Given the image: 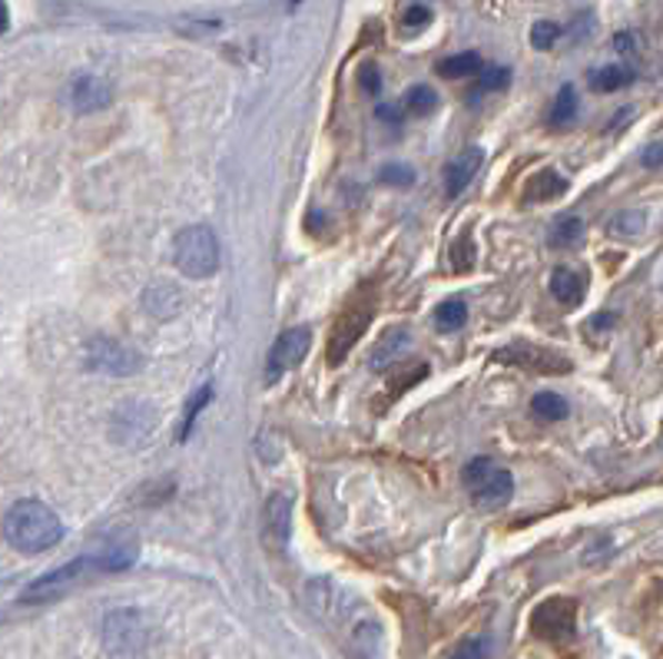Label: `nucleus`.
I'll list each match as a JSON object with an SVG mask.
<instances>
[{
  "instance_id": "obj_16",
  "label": "nucleus",
  "mask_w": 663,
  "mask_h": 659,
  "mask_svg": "<svg viewBox=\"0 0 663 659\" xmlns=\"http://www.w3.org/2000/svg\"><path fill=\"white\" fill-rule=\"evenodd\" d=\"M478 166H481V150H478V146L458 153V156L448 163V170H444V193H448V200H454V196H461V193L468 190V183L474 180Z\"/></svg>"
},
{
  "instance_id": "obj_19",
  "label": "nucleus",
  "mask_w": 663,
  "mask_h": 659,
  "mask_svg": "<svg viewBox=\"0 0 663 659\" xmlns=\"http://www.w3.org/2000/svg\"><path fill=\"white\" fill-rule=\"evenodd\" d=\"M587 83H591L594 93H614V90H624V87L634 83V70H631V67H621V63H611V67L591 70Z\"/></svg>"
},
{
  "instance_id": "obj_14",
  "label": "nucleus",
  "mask_w": 663,
  "mask_h": 659,
  "mask_svg": "<svg viewBox=\"0 0 663 659\" xmlns=\"http://www.w3.org/2000/svg\"><path fill=\"white\" fill-rule=\"evenodd\" d=\"M511 494H514V477H511V470H504V467H494L478 487H471V497H474V504H478L481 510H498V507H504V504L511 500Z\"/></svg>"
},
{
  "instance_id": "obj_11",
  "label": "nucleus",
  "mask_w": 663,
  "mask_h": 659,
  "mask_svg": "<svg viewBox=\"0 0 663 659\" xmlns=\"http://www.w3.org/2000/svg\"><path fill=\"white\" fill-rule=\"evenodd\" d=\"M67 100L77 113L90 116V113H100L113 103V90L107 80L93 77V73H80L70 80V90H67Z\"/></svg>"
},
{
  "instance_id": "obj_34",
  "label": "nucleus",
  "mask_w": 663,
  "mask_h": 659,
  "mask_svg": "<svg viewBox=\"0 0 663 659\" xmlns=\"http://www.w3.org/2000/svg\"><path fill=\"white\" fill-rule=\"evenodd\" d=\"M402 23H405V30H422V27H429V23H432V7L412 3V7L402 13Z\"/></svg>"
},
{
  "instance_id": "obj_17",
  "label": "nucleus",
  "mask_w": 663,
  "mask_h": 659,
  "mask_svg": "<svg viewBox=\"0 0 663 659\" xmlns=\"http://www.w3.org/2000/svg\"><path fill=\"white\" fill-rule=\"evenodd\" d=\"M584 288H587V275H584V272L567 268V265H561V268L551 272V295H554L561 305H567V308L581 305Z\"/></svg>"
},
{
  "instance_id": "obj_21",
  "label": "nucleus",
  "mask_w": 663,
  "mask_h": 659,
  "mask_svg": "<svg viewBox=\"0 0 663 659\" xmlns=\"http://www.w3.org/2000/svg\"><path fill=\"white\" fill-rule=\"evenodd\" d=\"M468 322V305L461 298H448L435 308V328L439 332H461Z\"/></svg>"
},
{
  "instance_id": "obj_4",
  "label": "nucleus",
  "mask_w": 663,
  "mask_h": 659,
  "mask_svg": "<svg viewBox=\"0 0 663 659\" xmlns=\"http://www.w3.org/2000/svg\"><path fill=\"white\" fill-rule=\"evenodd\" d=\"M157 425H160V412L150 405V402H140V398H127L117 405V412L110 415V438L120 447H147L153 435H157Z\"/></svg>"
},
{
  "instance_id": "obj_28",
  "label": "nucleus",
  "mask_w": 663,
  "mask_h": 659,
  "mask_svg": "<svg viewBox=\"0 0 663 659\" xmlns=\"http://www.w3.org/2000/svg\"><path fill=\"white\" fill-rule=\"evenodd\" d=\"M405 110L409 113H435L439 110V93L432 90V87H412L409 93H405Z\"/></svg>"
},
{
  "instance_id": "obj_38",
  "label": "nucleus",
  "mask_w": 663,
  "mask_h": 659,
  "mask_svg": "<svg viewBox=\"0 0 663 659\" xmlns=\"http://www.w3.org/2000/svg\"><path fill=\"white\" fill-rule=\"evenodd\" d=\"M614 47H617L621 53H634V50L641 47V40H637L634 33H617V37H614Z\"/></svg>"
},
{
  "instance_id": "obj_32",
  "label": "nucleus",
  "mask_w": 663,
  "mask_h": 659,
  "mask_svg": "<svg viewBox=\"0 0 663 659\" xmlns=\"http://www.w3.org/2000/svg\"><path fill=\"white\" fill-rule=\"evenodd\" d=\"M494 470V464L488 460V457H478V460H471V464H464V470H461V480H464V487L471 490V487H478L488 474Z\"/></svg>"
},
{
  "instance_id": "obj_23",
  "label": "nucleus",
  "mask_w": 663,
  "mask_h": 659,
  "mask_svg": "<svg viewBox=\"0 0 663 659\" xmlns=\"http://www.w3.org/2000/svg\"><path fill=\"white\" fill-rule=\"evenodd\" d=\"M574 116H577V93H574V87H571V83H564V87H561V93H557V100H554L551 123H554V126H571V123H574Z\"/></svg>"
},
{
  "instance_id": "obj_24",
  "label": "nucleus",
  "mask_w": 663,
  "mask_h": 659,
  "mask_svg": "<svg viewBox=\"0 0 663 659\" xmlns=\"http://www.w3.org/2000/svg\"><path fill=\"white\" fill-rule=\"evenodd\" d=\"M448 262H451V268H454V272H471V268H474V262H478V249H474L471 235H458V239L451 242V249H448Z\"/></svg>"
},
{
  "instance_id": "obj_7",
  "label": "nucleus",
  "mask_w": 663,
  "mask_h": 659,
  "mask_svg": "<svg viewBox=\"0 0 663 659\" xmlns=\"http://www.w3.org/2000/svg\"><path fill=\"white\" fill-rule=\"evenodd\" d=\"M531 633L544 643H567L577 633V604L567 597L544 600L531 617Z\"/></svg>"
},
{
  "instance_id": "obj_30",
  "label": "nucleus",
  "mask_w": 663,
  "mask_h": 659,
  "mask_svg": "<svg viewBox=\"0 0 663 659\" xmlns=\"http://www.w3.org/2000/svg\"><path fill=\"white\" fill-rule=\"evenodd\" d=\"M557 37H561V27H557L554 20H538V23L531 27V43H534V50H551V47L557 43Z\"/></svg>"
},
{
  "instance_id": "obj_6",
  "label": "nucleus",
  "mask_w": 663,
  "mask_h": 659,
  "mask_svg": "<svg viewBox=\"0 0 663 659\" xmlns=\"http://www.w3.org/2000/svg\"><path fill=\"white\" fill-rule=\"evenodd\" d=\"M83 365L97 375H110V378H133L143 372V355L117 338H90L87 342V358Z\"/></svg>"
},
{
  "instance_id": "obj_26",
  "label": "nucleus",
  "mask_w": 663,
  "mask_h": 659,
  "mask_svg": "<svg viewBox=\"0 0 663 659\" xmlns=\"http://www.w3.org/2000/svg\"><path fill=\"white\" fill-rule=\"evenodd\" d=\"M644 229H647V216H644V213H617V216L607 220V232H611L614 239H634V235H641Z\"/></svg>"
},
{
  "instance_id": "obj_2",
  "label": "nucleus",
  "mask_w": 663,
  "mask_h": 659,
  "mask_svg": "<svg viewBox=\"0 0 663 659\" xmlns=\"http://www.w3.org/2000/svg\"><path fill=\"white\" fill-rule=\"evenodd\" d=\"M173 262L187 278H207L220 268V239L210 225H187L177 235Z\"/></svg>"
},
{
  "instance_id": "obj_39",
  "label": "nucleus",
  "mask_w": 663,
  "mask_h": 659,
  "mask_svg": "<svg viewBox=\"0 0 663 659\" xmlns=\"http://www.w3.org/2000/svg\"><path fill=\"white\" fill-rule=\"evenodd\" d=\"M415 3H422V0H415Z\"/></svg>"
},
{
  "instance_id": "obj_20",
  "label": "nucleus",
  "mask_w": 663,
  "mask_h": 659,
  "mask_svg": "<svg viewBox=\"0 0 663 659\" xmlns=\"http://www.w3.org/2000/svg\"><path fill=\"white\" fill-rule=\"evenodd\" d=\"M478 70H484L481 67V57L474 53V50H464V53H454V57H448L439 63V73L448 77V80H461V77H474Z\"/></svg>"
},
{
  "instance_id": "obj_22",
  "label": "nucleus",
  "mask_w": 663,
  "mask_h": 659,
  "mask_svg": "<svg viewBox=\"0 0 663 659\" xmlns=\"http://www.w3.org/2000/svg\"><path fill=\"white\" fill-rule=\"evenodd\" d=\"M213 402V385H203L193 398H190V405H187V415H183V422H180V432H177V440H187L193 435V425H197V418H200V412L207 408Z\"/></svg>"
},
{
  "instance_id": "obj_9",
  "label": "nucleus",
  "mask_w": 663,
  "mask_h": 659,
  "mask_svg": "<svg viewBox=\"0 0 663 659\" xmlns=\"http://www.w3.org/2000/svg\"><path fill=\"white\" fill-rule=\"evenodd\" d=\"M494 362L501 365H514L521 372H531V375H567L571 372V362L551 348H541V345H511V348H501L494 355Z\"/></svg>"
},
{
  "instance_id": "obj_25",
  "label": "nucleus",
  "mask_w": 663,
  "mask_h": 659,
  "mask_svg": "<svg viewBox=\"0 0 663 659\" xmlns=\"http://www.w3.org/2000/svg\"><path fill=\"white\" fill-rule=\"evenodd\" d=\"M531 408H534V415L538 418H544V422H564L567 418V402L561 398V395H551V392H541V395H534V402H531Z\"/></svg>"
},
{
  "instance_id": "obj_12",
  "label": "nucleus",
  "mask_w": 663,
  "mask_h": 659,
  "mask_svg": "<svg viewBox=\"0 0 663 659\" xmlns=\"http://www.w3.org/2000/svg\"><path fill=\"white\" fill-rule=\"evenodd\" d=\"M140 305L150 318L157 322H173L180 312H183V292L177 282H167V278H157L143 288L140 295Z\"/></svg>"
},
{
  "instance_id": "obj_33",
  "label": "nucleus",
  "mask_w": 663,
  "mask_h": 659,
  "mask_svg": "<svg viewBox=\"0 0 663 659\" xmlns=\"http://www.w3.org/2000/svg\"><path fill=\"white\" fill-rule=\"evenodd\" d=\"M508 80H511V70H508V67H484L478 87H481V90H504Z\"/></svg>"
},
{
  "instance_id": "obj_36",
  "label": "nucleus",
  "mask_w": 663,
  "mask_h": 659,
  "mask_svg": "<svg viewBox=\"0 0 663 659\" xmlns=\"http://www.w3.org/2000/svg\"><path fill=\"white\" fill-rule=\"evenodd\" d=\"M362 90L372 93V97L382 90V83H379V67H375V63H369V67L362 70Z\"/></svg>"
},
{
  "instance_id": "obj_27",
  "label": "nucleus",
  "mask_w": 663,
  "mask_h": 659,
  "mask_svg": "<svg viewBox=\"0 0 663 659\" xmlns=\"http://www.w3.org/2000/svg\"><path fill=\"white\" fill-rule=\"evenodd\" d=\"M581 235H584V222L577 220V216H561V220L554 222V229H551V245L567 249V245L581 242Z\"/></svg>"
},
{
  "instance_id": "obj_5",
  "label": "nucleus",
  "mask_w": 663,
  "mask_h": 659,
  "mask_svg": "<svg viewBox=\"0 0 663 659\" xmlns=\"http://www.w3.org/2000/svg\"><path fill=\"white\" fill-rule=\"evenodd\" d=\"M100 637H103V650L113 659H137L147 650L150 630L140 610H113L103 620Z\"/></svg>"
},
{
  "instance_id": "obj_1",
  "label": "nucleus",
  "mask_w": 663,
  "mask_h": 659,
  "mask_svg": "<svg viewBox=\"0 0 663 659\" xmlns=\"http://www.w3.org/2000/svg\"><path fill=\"white\" fill-rule=\"evenodd\" d=\"M3 537L17 554H47L63 540V520L43 500H17L3 517Z\"/></svg>"
},
{
  "instance_id": "obj_8",
  "label": "nucleus",
  "mask_w": 663,
  "mask_h": 659,
  "mask_svg": "<svg viewBox=\"0 0 663 659\" xmlns=\"http://www.w3.org/2000/svg\"><path fill=\"white\" fill-rule=\"evenodd\" d=\"M372 315H375L372 302H359V305H352V308H345V312L339 315V322H335V328H332V335H329V352H325V358H329L332 368L342 365V362L349 358V352L355 348V342L365 335Z\"/></svg>"
},
{
  "instance_id": "obj_29",
  "label": "nucleus",
  "mask_w": 663,
  "mask_h": 659,
  "mask_svg": "<svg viewBox=\"0 0 663 659\" xmlns=\"http://www.w3.org/2000/svg\"><path fill=\"white\" fill-rule=\"evenodd\" d=\"M379 180H382L385 186L409 190V186L415 183V170H412V166H405V163H385V166L379 170Z\"/></svg>"
},
{
  "instance_id": "obj_15",
  "label": "nucleus",
  "mask_w": 663,
  "mask_h": 659,
  "mask_svg": "<svg viewBox=\"0 0 663 659\" xmlns=\"http://www.w3.org/2000/svg\"><path fill=\"white\" fill-rule=\"evenodd\" d=\"M262 524H265V534L275 547L289 544V530H292V500L289 494H269L265 500V510H262Z\"/></svg>"
},
{
  "instance_id": "obj_18",
  "label": "nucleus",
  "mask_w": 663,
  "mask_h": 659,
  "mask_svg": "<svg viewBox=\"0 0 663 659\" xmlns=\"http://www.w3.org/2000/svg\"><path fill=\"white\" fill-rule=\"evenodd\" d=\"M564 193H567V180L561 173H554V170H541V173H534L524 183V203H531V206L561 200Z\"/></svg>"
},
{
  "instance_id": "obj_31",
  "label": "nucleus",
  "mask_w": 663,
  "mask_h": 659,
  "mask_svg": "<svg viewBox=\"0 0 663 659\" xmlns=\"http://www.w3.org/2000/svg\"><path fill=\"white\" fill-rule=\"evenodd\" d=\"M425 375H429V365H425V362H415V365H409V368L402 372V378H399V382L392 378V385H389V395H395V398H399V395H405V392H409L412 385H419Z\"/></svg>"
},
{
  "instance_id": "obj_37",
  "label": "nucleus",
  "mask_w": 663,
  "mask_h": 659,
  "mask_svg": "<svg viewBox=\"0 0 663 659\" xmlns=\"http://www.w3.org/2000/svg\"><path fill=\"white\" fill-rule=\"evenodd\" d=\"M641 163H644L647 170H657V166H663V143H651V146L641 153Z\"/></svg>"
},
{
  "instance_id": "obj_10",
  "label": "nucleus",
  "mask_w": 663,
  "mask_h": 659,
  "mask_svg": "<svg viewBox=\"0 0 663 659\" xmlns=\"http://www.w3.org/2000/svg\"><path fill=\"white\" fill-rule=\"evenodd\" d=\"M309 348H312V332H309V328H302V325L285 328V332L275 338V345L269 348L265 378H269V382H279L289 368H295V365L309 355Z\"/></svg>"
},
{
  "instance_id": "obj_35",
  "label": "nucleus",
  "mask_w": 663,
  "mask_h": 659,
  "mask_svg": "<svg viewBox=\"0 0 663 659\" xmlns=\"http://www.w3.org/2000/svg\"><path fill=\"white\" fill-rule=\"evenodd\" d=\"M488 657V640L474 637V640H464L454 653L448 659H484Z\"/></svg>"
},
{
  "instance_id": "obj_3",
  "label": "nucleus",
  "mask_w": 663,
  "mask_h": 659,
  "mask_svg": "<svg viewBox=\"0 0 663 659\" xmlns=\"http://www.w3.org/2000/svg\"><path fill=\"white\" fill-rule=\"evenodd\" d=\"M93 574H103L100 560H97V554H83V557H77V560H70V564H63V567L43 574V577H37V580L20 594V604H50V600H60V597H67L70 590H77V587H80L87 577H93Z\"/></svg>"
},
{
  "instance_id": "obj_13",
  "label": "nucleus",
  "mask_w": 663,
  "mask_h": 659,
  "mask_svg": "<svg viewBox=\"0 0 663 659\" xmlns=\"http://www.w3.org/2000/svg\"><path fill=\"white\" fill-rule=\"evenodd\" d=\"M409 348H412V332H409V328H389V332L375 342V348H372V355H369V368H372V372H389V368H395V362L405 358Z\"/></svg>"
}]
</instances>
